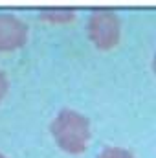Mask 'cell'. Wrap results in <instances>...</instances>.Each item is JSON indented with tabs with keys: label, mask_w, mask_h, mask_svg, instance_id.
<instances>
[{
	"label": "cell",
	"mask_w": 156,
	"mask_h": 158,
	"mask_svg": "<svg viewBox=\"0 0 156 158\" xmlns=\"http://www.w3.org/2000/svg\"><path fill=\"white\" fill-rule=\"evenodd\" d=\"M121 24L112 9H94L88 17V35L99 50H110L119 42Z\"/></svg>",
	"instance_id": "cell-2"
},
{
	"label": "cell",
	"mask_w": 156,
	"mask_h": 158,
	"mask_svg": "<svg viewBox=\"0 0 156 158\" xmlns=\"http://www.w3.org/2000/svg\"><path fill=\"white\" fill-rule=\"evenodd\" d=\"M0 158H6V156H4V155H2V153H0Z\"/></svg>",
	"instance_id": "cell-8"
},
{
	"label": "cell",
	"mask_w": 156,
	"mask_h": 158,
	"mask_svg": "<svg viewBox=\"0 0 156 158\" xmlns=\"http://www.w3.org/2000/svg\"><path fill=\"white\" fill-rule=\"evenodd\" d=\"M40 19H44V20H48V22L66 24V22H70V20L76 19V11H74V9H59V7L42 9V11H40Z\"/></svg>",
	"instance_id": "cell-4"
},
{
	"label": "cell",
	"mask_w": 156,
	"mask_h": 158,
	"mask_svg": "<svg viewBox=\"0 0 156 158\" xmlns=\"http://www.w3.org/2000/svg\"><path fill=\"white\" fill-rule=\"evenodd\" d=\"M50 131L57 145L70 155L83 153L90 140V121L70 109H64L57 114V118L50 125Z\"/></svg>",
	"instance_id": "cell-1"
},
{
	"label": "cell",
	"mask_w": 156,
	"mask_h": 158,
	"mask_svg": "<svg viewBox=\"0 0 156 158\" xmlns=\"http://www.w3.org/2000/svg\"><path fill=\"white\" fill-rule=\"evenodd\" d=\"M99 158H134V155L121 147H109L99 155Z\"/></svg>",
	"instance_id": "cell-5"
},
{
	"label": "cell",
	"mask_w": 156,
	"mask_h": 158,
	"mask_svg": "<svg viewBox=\"0 0 156 158\" xmlns=\"http://www.w3.org/2000/svg\"><path fill=\"white\" fill-rule=\"evenodd\" d=\"M6 92H7V77H6V74L0 70V101H2V98L6 96Z\"/></svg>",
	"instance_id": "cell-6"
},
{
	"label": "cell",
	"mask_w": 156,
	"mask_h": 158,
	"mask_svg": "<svg viewBox=\"0 0 156 158\" xmlns=\"http://www.w3.org/2000/svg\"><path fill=\"white\" fill-rule=\"evenodd\" d=\"M154 72H156V57H154Z\"/></svg>",
	"instance_id": "cell-7"
},
{
	"label": "cell",
	"mask_w": 156,
	"mask_h": 158,
	"mask_svg": "<svg viewBox=\"0 0 156 158\" xmlns=\"http://www.w3.org/2000/svg\"><path fill=\"white\" fill-rule=\"evenodd\" d=\"M28 39V26L11 13H0V52H11Z\"/></svg>",
	"instance_id": "cell-3"
}]
</instances>
